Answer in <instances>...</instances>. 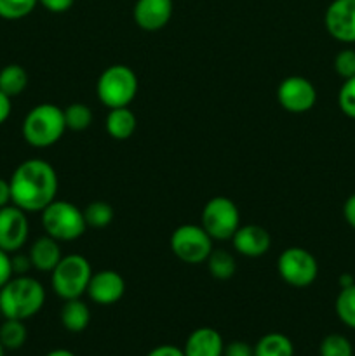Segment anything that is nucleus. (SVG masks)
Instances as JSON below:
<instances>
[{"mask_svg": "<svg viewBox=\"0 0 355 356\" xmlns=\"http://www.w3.org/2000/svg\"><path fill=\"white\" fill-rule=\"evenodd\" d=\"M334 309L341 323L355 330V284L341 289L334 302Z\"/></svg>", "mask_w": 355, "mask_h": 356, "instance_id": "393cba45", "label": "nucleus"}, {"mask_svg": "<svg viewBox=\"0 0 355 356\" xmlns=\"http://www.w3.org/2000/svg\"><path fill=\"white\" fill-rule=\"evenodd\" d=\"M327 33L343 44H355V0H333L324 14Z\"/></svg>", "mask_w": 355, "mask_h": 356, "instance_id": "f8f14e48", "label": "nucleus"}, {"mask_svg": "<svg viewBox=\"0 0 355 356\" xmlns=\"http://www.w3.org/2000/svg\"><path fill=\"white\" fill-rule=\"evenodd\" d=\"M209 233L200 225H181L173 232L169 240L171 250L180 261L187 264H202L212 252Z\"/></svg>", "mask_w": 355, "mask_h": 356, "instance_id": "0eeeda50", "label": "nucleus"}, {"mask_svg": "<svg viewBox=\"0 0 355 356\" xmlns=\"http://www.w3.org/2000/svg\"><path fill=\"white\" fill-rule=\"evenodd\" d=\"M63 115H65V124L66 129L70 131H86L87 127L93 122V111L87 104L84 103H72L63 110Z\"/></svg>", "mask_w": 355, "mask_h": 356, "instance_id": "a878e982", "label": "nucleus"}, {"mask_svg": "<svg viewBox=\"0 0 355 356\" xmlns=\"http://www.w3.org/2000/svg\"><path fill=\"white\" fill-rule=\"evenodd\" d=\"M277 270L285 284L296 289H305L317 280L319 263L315 256L303 247H289L278 256Z\"/></svg>", "mask_w": 355, "mask_h": 356, "instance_id": "1a4fd4ad", "label": "nucleus"}, {"mask_svg": "<svg viewBox=\"0 0 355 356\" xmlns=\"http://www.w3.org/2000/svg\"><path fill=\"white\" fill-rule=\"evenodd\" d=\"M10 110H13V103H10V97L0 90V125L9 118Z\"/></svg>", "mask_w": 355, "mask_h": 356, "instance_id": "e433bc0d", "label": "nucleus"}, {"mask_svg": "<svg viewBox=\"0 0 355 356\" xmlns=\"http://www.w3.org/2000/svg\"><path fill=\"white\" fill-rule=\"evenodd\" d=\"M28 257H30L31 266H33L35 270L51 273L56 268V264H58L63 257L61 247H59L58 240H54L52 236H40V238H37L31 243Z\"/></svg>", "mask_w": 355, "mask_h": 356, "instance_id": "f3484780", "label": "nucleus"}, {"mask_svg": "<svg viewBox=\"0 0 355 356\" xmlns=\"http://www.w3.org/2000/svg\"><path fill=\"white\" fill-rule=\"evenodd\" d=\"M233 249L246 257H260L270 250V233L258 225L239 226L232 236Z\"/></svg>", "mask_w": 355, "mask_h": 356, "instance_id": "2eb2a0df", "label": "nucleus"}, {"mask_svg": "<svg viewBox=\"0 0 355 356\" xmlns=\"http://www.w3.org/2000/svg\"><path fill=\"white\" fill-rule=\"evenodd\" d=\"M45 305V289L37 278L14 275L0 289V313L2 318L28 320L37 315Z\"/></svg>", "mask_w": 355, "mask_h": 356, "instance_id": "f03ea898", "label": "nucleus"}, {"mask_svg": "<svg viewBox=\"0 0 355 356\" xmlns=\"http://www.w3.org/2000/svg\"><path fill=\"white\" fill-rule=\"evenodd\" d=\"M223 356H254V348L244 341H233V343L226 344Z\"/></svg>", "mask_w": 355, "mask_h": 356, "instance_id": "7c9ffc66", "label": "nucleus"}, {"mask_svg": "<svg viewBox=\"0 0 355 356\" xmlns=\"http://www.w3.org/2000/svg\"><path fill=\"white\" fill-rule=\"evenodd\" d=\"M225 343L221 334L212 327H200L195 329L187 337L183 346L184 356H223Z\"/></svg>", "mask_w": 355, "mask_h": 356, "instance_id": "dca6fc26", "label": "nucleus"}, {"mask_svg": "<svg viewBox=\"0 0 355 356\" xmlns=\"http://www.w3.org/2000/svg\"><path fill=\"white\" fill-rule=\"evenodd\" d=\"M253 348L254 356H294V344L281 332L267 334Z\"/></svg>", "mask_w": 355, "mask_h": 356, "instance_id": "aec40b11", "label": "nucleus"}, {"mask_svg": "<svg viewBox=\"0 0 355 356\" xmlns=\"http://www.w3.org/2000/svg\"><path fill=\"white\" fill-rule=\"evenodd\" d=\"M38 0H0V17L7 21L23 19L30 16Z\"/></svg>", "mask_w": 355, "mask_h": 356, "instance_id": "bb28decb", "label": "nucleus"}, {"mask_svg": "<svg viewBox=\"0 0 355 356\" xmlns=\"http://www.w3.org/2000/svg\"><path fill=\"white\" fill-rule=\"evenodd\" d=\"M320 356H354V346L341 334H329L322 339L319 348Z\"/></svg>", "mask_w": 355, "mask_h": 356, "instance_id": "cd10ccee", "label": "nucleus"}, {"mask_svg": "<svg viewBox=\"0 0 355 356\" xmlns=\"http://www.w3.org/2000/svg\"><path fill=\"white\" fill-rule=\"evenodd\" d=\"M45 356H75V353H72L70 350H63V348H59V350L49 351V353Z\"/></svg>", "mask_w": 355, "mask_h": 356, "instance_id": "ea45409f", "label": "nucleus"}, {"mask_svg": "<svg viewBox=\"0 0 355 356\" xmlns=\"http://www.w3.org/2000/svg\"><path fill=\"white\" fill-rule=\"evenodd\" d=\"M96 92L110 110L129 106L138 94V76L129 66L111 65L97 79Z\"/></svg>", "mask_w": 355, "mask_h": 356, "instance_id": "423d86ee", "label": "nucleus"}, {"mask_svg": "<svg viewBox=\"0 0 355 356\" xmlns=\"http://www.w3.org/2000/svg\"><path fill=\"white\" fill-rule=\"evenodd\" d=\"M51 273V284L56 296L63 301H68L86 294L87 285L93 277V268L89 261L80 254H68L61 257Z\"/></svg>", "mask_w": 355, "mask_h": 356, "instance_id": "20e7f679", "label": "nucleus"}, {"mask_svg": "<svg viewBox=\"0 0 355 356\" xmlns=\"http://www.w3.org/2000/svg\"><path fill=\"white\" fill-rule=\"evenodd\" d=\"M205 263H207L209 273H211L212 278H216V280H230V278L235 275L237 264L228 250L212 249V252L209 254Z\"/></svg>", "mask_w": 355, "mask_h": 356, "instance_id": "5701e85b", "label": "nucleus"}, {"mask_svg": "<svg viewBox=\"0 0 355 356\" xmlns=\"http://www.w3.org/2000/svg\"><path fill=\"white\" fill-rule=\"evenodd\" d=\"M277 101L289 113H306L315 106L317 89L305 76H285L277 87Z\"/></svg>", "mask_w": 355, "mask_h": 356, "instance_id": "9d476101", "label": "nucleus"}, {"mask_svg": "<svg viewBox=\"0 0 355 356\" xmlns=\"http://www.w3.org/2000/svg\"><path fill=\"white\" fill-rule=\"evenodd\" d=\"M0 318H2V313H0Z\"/></svg>", "mask_w": 355, "mask_h": 356, "instance_id": "79ce46f5", "label": "nucleus"}, {"mask_svg": "<svg viewBox=\"0 0 355 356\" xmlns=\"http://www.w3.org/2000/svg\"><path fill=\"white\" fill-rule=\"evenodd\" d=\"M0 356H6V348L2 346V343H0Z\"/></svg>", "mask_w": 355, "mask_h": 356, "instance_id": "a19ab883", "label": "nucleus"}, {"mask_svg": "<svg viewBox=\"0 0 355 356\" xmlns=\"http://www.w3.org/2000/svg\"><path fill=\"white\" fill-rule=\"evenodd\" d=\"M200 226L212 240H232L240 226V212L228 197H214L204 205Z\"/></svg>", "mask_w": 355, "mask_h": 356, "instance_id": "6e6552de", "label": "nucleus"}, {"mask_svg": "<svg viewBox=\"0 0 355 356\" xmlns=\"http://www.w3.org/2000/svg\"><path fill=\"white\" fill-rule=\"evenodd\" d=\"M66 131L63 108L42 103L31 108L24 117L21 132L24 141L33 148H49L63 138Z\"/></svg>", "mask_w": 355, "mask_h": 356, "instance_id": "7ed1b4c3", "label": "nucleus"}, {"mask_svg": "<svg viewBox=\"0 0 355 356\" xmlns=\"http://www.w3.org/2000/svg\"><path fill=\"white\" fill-rule=\"evenodd\" d=\"M28 86V73L21 65H7L0 70V90L10 99L19 96Z\"/></svg>", "mask_w": 355, "mask_h": 356, "instance_id": "412c9836", "label": "nucleus"}, {"mask_svg": "<svg viewBox=\"0 0 355 356\" xmlns=\"http://www.w3.org/2000/svg\"><path fill=\"white\" fill-rule=\"evenodd\" d=\"M173 16V0H136L132 17L145 31H159Z\"/></svg>", "mask_w": 355, "mask_h": 356, "instance_id": "4468645a", "label": "nucleus"}, {"mask_svg": "<svg viewBox=\"0 0 355 356\" xmlns=\"http://www.w3.org/2000/svg\"><path fill=\"white\" fill-rule=\"evenodd\" d=\"M86 294L89 296L90 301L100 306L115 305L124 298L125 280L117 271L101 270L97 273H93Z\"/></svg>", "mask_w": 355, "mask_h": 356, "instance_id": "ddd939ff", "label": "nucleus"}, {"mask_svg": "<svg viewBox=\"0 0 355 356\" xmlns=\"http://www.w3.org/2000/svg\"><path fill=\"white\" fill-rule=\"evenodd\" d=\"M340 289H343V287H348V285H352V284H355V280L354 278H352V275H348V273H343L340 277Z\"/></svg>", "mask_w": 355, "mask_h": 356, "instance_id": "58836bf2", "label": "nucleus"}, {"mask_svg": "<svg viewBox=\"0 0 355 356\" xmlns=\"http://www.w3.org/2000/svg\"><path fill=\"white\" fill-rule=\"evenodd\" d=\"M42 228L58 242H73L86 233L87 225L84 212L75 204L54 200L42 211Z\"/></svg>", "mask_w": 355, "mask_h": 356, "instance_id": "39448f33", "label": "nucleus"}, {"mask_svg": "<svg viewBox=\"0 0 355 356\" xmlns=\"http://www.w3.org/2000/svg\"><path fill=\"white\" fill-rule=\"evenodd\" d=\"M10 264H13V273L14 275H26L31 270V261L30 257L24 256V254H16V256H10Z\"/></svg>", "mask_w": 355, "mask_h": 356, "instance_id": "72a5a7b5", "label": "nucleus"}, {"mask_svg": "<svg viewBox=\"0 0 355 356\" xmlns=\"http://www.w3.org/2000/svg\"><path fill=\"white\" fill-rule=\"evenodd\" d=\"M73 2H75V0H38V3H40L45 10L54 14H61V13H66V10H70L72 9Z\"/></svg>", "mask_w": 355, "mask_h": 356, "instance_id": "473e14b6", "label": "nucleus"}, {"mask_svg": "<svg viewBox=\"0 0 355 356\" xmlns=\"http://www.w3.org/2000/svg\"><path fill=\"white\" fill-rule=\"evenodd\" d=\"M28 339V330L23 320L3 318L0 323V343L6 350L16 351L24 346Z\"/></svg>", "mask_w": 355, "mask_h": 356, "instance_id": "4be33fe9", "label": "nucleus"}, {"mask_svg": "<svg viewBox=\"0 0 355 356\" xmlns=\"http://www.w3.org/2000/svg\"><path fill=\"white\" fill-rule=\"evenodd\" d=\"M338 106L348 118L355 120V76L347 79L338 92Z\"/></svg>", "mask_w": 355, "mask_h": 356, "instance_id": "c85d7f7f", "label": "nucleus"}, {"mask_svg": "<svg viewBox=\"0 0 355 356\" xmlns=\"http://www.w3.org/2000/svg\"><path fill=\"white\" fill-rule=\"evenodd\" d=\"M334 72L343 80L355 76V49L347 47L334 58Z\"/></svg>", "mask_w": 355, "mask_h": 356, "instance_id": "c756f323", "label": "nucleus"}, {"mask_svg": "<svg viewBox=\"0 0 355 356\" xmlns=\"http://www.w3.org/2000/svg\"><path fill=\"white\" fill-rule=\"evenodd\" d=\"M14 277L13 264H10V254L0 249V289Z\"/></svg>", "mask_w": 355, "mask_h": 356, "instance_id": "2f4dec72", "label": "nucleus"}, {"mask_svg": "<svg viewBox=\"0 0 355 356\" xmlns=\"http://www.w3.org/2000/svg\"><path fill=\"white\" fill-rule=\"evenodd\" d=\"M10 200L24 212H42L58 195V174L42 159H28L14 169L9 179Z\"/></svg>", "mask_w": 355, "mask_h": 356, "instance_id": "f257e3e1", "label": "nucleus"}, {"mask_svg": "<svg viewBox=\"0 0 355 356\" xmlns=\"http://www.w3.org/2000/svg\"><path fill=\"white\" fill-rule=\"evenodd\" d=\"M30 233L26 212L16 205L0 209V249L14 254L26 243Z\"/></svg>", "mask_w": 355, "mask_h": 356, "instance_id": "9b49d317", "label": "nucleus"}, {"mask_svg": "<svg viewBox=\"0 0 355 356\" xmlns=\"http://www.w3.org/2000/svg\"><path fill=\"white\" fill-rule=\"evenodd\" d=\"M84 219H86L87 228H106L111 221H113V207L108 202L96 200L90 202L86 209H84Z\"/></svg>", "mask_w": 355, "mask_h": 356, "instance_id": "b1692460", "label": "nucleus"}, {"mask_svg": "<svg viewBox=\"0 0 355 356\" xmlns=\"http://www.w3.org/2000/svg\"><path fill=\"white\" fill-rule=\"evenodd\" d=\"M104 127L111 138L117 139V141H125L134 134L138 120H136V115L132 113V110H129V106L111 108L106 115V120H104Z\"/></svg>", "mask_w": 355, "mask_h": 356, "instance_id": "a211bd4d", "label": "nucleus"}, {"mask_svg": "<svg viewBox=\"0 0 355 356\" xmlns=\"http://www.w3.org/2000/svg\"><path fill=\"white\" fill-rule=\"evenodd\" d=\"M146 356H184L183 348L173 346V344H160V346L153 348Z\"/></svg>", "mask_w": 355, "mask_h": 356, "instance_id": "f704fd0d", "label": "nucleus"}, {"mask_svg": "<svg viewBox=\"0 0 355 356\" xmlns=\"http://www.w3.org/2000/svg\"><path fill=\"white\" fill-rule=\"evenodd\" d=\"M10 204H13V200H10V184L9 181L0 177V209Z\"/></svg>", "mask_w": 355, "mask_h": 356, "instance_id": "4c0bfd02", "label": "nucleus"}, {"mask_svg": "<svg viewBox=\"0 0 355 356\" xmlns=\"http://www.w3.org/2000/svg\"><path fill=\"white\" fill-rule=\"evenodd\" d=\"M59 318H61V325L65 327L68 332H84L90 323V309L80 298L68 299V301H65V305H63Z\"/></svg>", "mask_w": 355, "mask_h": 356, "instance_id": "6ab92c4d", "label": "nucleus"}, {"mask_svg": "<svg viewBox=\"0 0 355 356\" xmlns=\"http://www.w3.org/2000/svg\"><path fill=\"white\" fill-rule=\"evenodd\" d=\"M343 218L350 228L355 229V193L347 198L343 205Z\"/></svg>", "mask_w": 355, "mask_h": 356, "instance_id": "c9c22d12", "label": "nucleus"}]
</instances>
